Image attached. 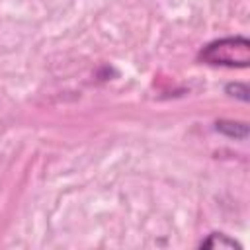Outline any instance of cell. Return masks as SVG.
<instances>
[{"label": "cell", "mask_w": 250, "mask_h": 250, "mask_svg": "<svg viewBox=\"0 0 250 250\" xmlns=\"http://www.w3.org/2000/svg\"><path fill=\"white\" fill-rule=\"evenodd\" d=\"M219 133L230 137V139H238V141H246L248 139V125L242 121H229V119H221L217 121L215 127Z\"/></svg>", "instance_id": "7a4b0ae2"}, {"label": "cell", "mask_w": 250, "mask_h": 250, "mask_svg": "<svg viewBox=\"0 0 250 250\" xmlns=\"http://www.w3.org/2000/svg\"><path fill=\"white\" fill-rule=\"evenodd\" d=\"M225 90H227L229 96H234V98H238V100H242V102H248V100H250V90H248L246 84H240V82L227 84Z\"/></svg>", "instance_id": "277c9868"}, {"label": "cell", "mask_w": 250, "mask_h": 250, "mask_svg": "<svg viewBox=\"0 0 250 250\" xmlns=\"http://www.w3.org/2000/svg\"><path fill=\"white\" fill-rule=\"evenodd\" d=\"M201 248H221V250H230V248H242L240 246V242H236L234 238H230V236H227V234H223V232H211L201 244H199Z\"/></svg>", "instance_id": "3957f363"}, {"label": "cell", "mask_w": 250, "mask_h": 250, "mask_svg": "<svg viewBox=\"0 0 250 250\" xmlns=\"http://www.w3.org/2000/svg\"><path fill=\"white\" fill-rule=\"evenodd\" d=\"M199 61L207 64L244 68L250 64V41L240 35L211 41L199 51Z\"/></svg>", "instance_id": "6da1fadb"}]
</instances>
